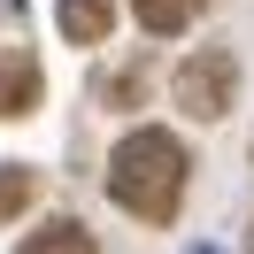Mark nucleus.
Segmentation results:
<instances>
[{"mask_svg": "<svg viewBox=\"0 0 254 254\" xmlns=\"http://www.w3.org/2000/svg\"><path fill=\"white\" fill-rule=\"evenodd\" d=\"M108 200L139 223H170L177 200H185V146L170 131H131L124 146L108 154Z\"/></svg>", "mask_w": 254, "mask_h": 254, "instance_id": "obj_1", "label": "nucleus"}, {"mask_svg": "<svg viewBox=\"0 0 254 254\" xmlns=\"http://www.w3.org/2000/svg\"><path fill=\"white\" fill-rule=\"evenodd\" d=\"M131 16H139L154 39H177L192 16H200V0H131Z\"/></svg>", "mask_w": 254, "mask_h": 254, "instance_id": "obj_5", "label": "nucleus"}, {"mask_svg": "<svg viewBox=\"0 0 254 254\" xmlns=\"http://www.w3.org/2000/svg\"><path fill=\"white\" fill-rule=\"evenodd\" d=\"M31 192H39V177L23 170V162H8V170H0V223L23 216V208H31Z\"/></svg>", "mask_w": 254, "mask_h": 254, "instance_id": "obj_7", "label": "nucleus"}, {"mask_svg": "<svg viewBox=\"0 0 254 254\" xmlns=\"http://www.w3.org/2000/svg\"><path fill=\"white\" fill-rule=\"evenodd\" d=\"M31 108H39V54L8 47L0 54V124H8V116H31Z\"/></svg>", "mask_w": 254, "mask_h": 254, "instance_id": "obj_3", "label": "nucleus"}, {"mask_svg": "<svg viewBox=\"0 0 254 254\" xmlns=\"http://www.w3.org/2000/svg\"><path fill=\"white\" fill-rule=\"evenodd\" d=\"M54 23H62L69 47H100V39L116 31V0H62V8H54Z\"/></svg>", "mask_w": 254, "mask_h": 254, "instance_id": "obj_4", "label": "nucleus"}, {"mask_svg": "<svg viewBox=\"0 0 254 254\" xmlns=\"http://www.w3.org/2000/svg\"><path fill=\"white\" fill-rule=\"evenodd\" d=\"M231 93H239V62L231 54H192V62H177V108L185 116H200V124H216L223 108H231Z\"/></svg>", "mask_w": 254, "mask_h": 254, "instance_id": "obj_2", "label": "nucleus"}, {"mask_svg": "<svg viewBox=\"0 0 254 254\" xmlns=\"http://www.w3.org/2000/svg\"><path fill=\"white\" fill-rule=\"evenodd\" d=\"M16 254H100V247H93V231H85V223H47V231H31Z\"/></svg>", "mask_w": 254, "mask_h": 254, "instance_id": "obj_6", "label": "nucleus"}]
</instances>
